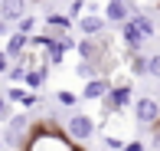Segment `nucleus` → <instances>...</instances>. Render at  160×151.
Segmentation results:
<instances>
[{"instance_id":"6","label":"nucleus","mask_w":160,"mask_h":151,"mask_svg":"<svg viewBox=\"0 0 160 151\" xmlns=\"http://www.w3.org/2000/svg\"><path fill=\"white\" fill-rule=\"evenodd\" d=\"M108 92H111V82H108L105 76H92V79H85V85H82V99L85 102H101Z\"/></svg>"},{"instance_id":"8","label":"nucleus","mask_w":160,"mask_h":151,"mask_svg":"<svg viewBox=\"0 0 160 151\" xmlns=\"http://www.w3.org/2000/svg\"><path fill=\"white\" fill-rule=\"evenodd\" d=\"M26 0H0V17H7L10 23H20L26 17Z\"/></svg>"},{"instance_id":"15","label":"nucleus","mask_w":160,"mask_h":151,"mask_svg":"<svg viewBox=\"0 0 160 151\" xmlns=\"http://www.w3.org/2000/svg\"><path fill=\"white\" fill-rule=\"evenodd\" d=\"M56 102H59V105H65V109H72V105L78 102V95H75V92H65V89H59V92H56Z\"/></svg>"},{"instance_id":"3","label":"nucleus","mask_w":160,"mask_h":151,"mask_svg":"<svg viewBox=\"0 0 160 151\" xmlns=\"http://www.w3.org/2000/svg\"><path fill=\"white\" fill-rule=\"evenodd\" d=\"M101 102L111 112H121V109H131V105H134V92H131L128 82H118V85H111V92H108Z\"/></svg>"},{"instance_id":"20","label":"nucleus","mask_w":160,"mask_h":151,"mask_svg":"<svg viewBox=\"0 0 160 151\" xmlns=\"http://www.w3.org/2000/svg\"><path fill=\"white\" fill-rule=\"evenodd\" d=\"M33 26H36L33 17H23V20H20V30H23V33H33Z\"/></svg>"},{"instance_id":"18","label":"nucleus","mask_w":160,"mask_h":151,"mask_svg":"<svg viewBox=\"0 0 160 151\" xmlns=\"http://www.w3.org/2000/svg\"><path fill=\"white\" fill-rule=\"evenodd\" d=\"M147 73L154 76V79H160V53H154V56L147 59Z\"/></svg>"},{"instance_id":"24","label":"nucleus","mask_w":160,"mask_h":151,"mask_svg":"<svg viewBox=\"0 0 160 151\" xmlns=\"http://www.w3.org/2000/svg\"><path fill=\"white\" fill-rule=\"evenodd\" d=\"M150 148H160V128H157L154 135H150Z\"/></svg>"},{"instance_id":"23","label":"nucleus","mask_w":160,"mask_h":151,"mask_svg":"<svg viewBox=\"0 0 160 151\" xmlns=\"http://www.w3.org/2000/svg\"><path fill=\"white\" fill-rule=\"evenodd\" d=\"M10 115V99H0V118H7Z\"/></svg>"},{"instance_id":"7","label":"nucleus","mask_w":160,"mask_h":151,"mask_svg":"<svg viewBox=\"0 0 160 151\" xmlns=\"http://www.w3.org/2000/svg\"><path fill=\"white\" fill-rule=\"evenodd\" d=\"M144 33H141V26L134 23V20H124V23H121V43H124L128 49H141L144 46Z\"/></svg>"},{"instance_id":"2","label":"nucleus","mask_w":160,"mask_h":151,"mask_svg":"<svg viewBox=\"0 0 160 151\" xmlns=\"http://www.w3.org/2000/svg\"><path fill=\"white\" fill-rule=\"evenodd\" d=\"M65 132H69L72 141H92L95 138V118L85 112H72L65 118Z\"/></svg>"},{"instance_id":"16","label":"nucleus","mask_w":160,"mask_h":151,"mask_svg":"<svg viewBox=\"0 0 160 151\" xmlns=\"http://www.w3.org/2000/svg\"><path fill=\"white\" fill-rule=\"evenodd\" d=\"M42 79H46V69H36V73H26V85L30 89H39Z\"/></svg>"},{"instance_id":"9","label":"nucleus","mask_w":160,"mask_h":151,"mask_svg":"<svg viewBox=\"0 0 160 151\" xmlns=\"http://www.w3.org/2000/svg\"><path fill=\"white\" fill-rule=\"evenodd\" d=\"M147 59H150V56H144L141 49H131V56H128V73L134 76V79L150 76V73H147Z\"/></svg>"},{"instance_id":"17","label":"nucleus","mask_w":160,"mask_h":151,"mask_svg":"<svg viewBox=\"0 0 160 151\" xmlns=\"http://www.w3.org/2000/svg\"><path fill=\"white\" fill-rule=\"evenodd\" d=\"M26 121H30V118H26V115H13V118H10V132L23 135V132H26Z\"/></svg>"},{"instance_id":"22","label":"nucleus","mask_w":160,"mask_h":151,"mask_svg":"<svg viewBox=\"0 0 160 151\" xmlns=\"http://www.w3.org/2000/svg\"><path fill=\"white\" fill-rule=\"evenodd\" d=\"M10 79L17 82V79H26V69L23 66H17V69H10Z\"/></svg>"},{"instance_id":"1","label":"nucleus","mask_w":160,"mask_h":151,"mask_svg":"<svg viewBox=\"0 0 160 151\" xmlns=\"http://www.w3.org/2000/svg\"><path fill=\"white\" fill-rule=\"evenodd\" d=\"M131 112H134V121L141 128H157L160 125V99H154V95H137Z\"/></svg>"},{"instance_id":"13","label":"nucleus","mask_w":160,"mask_h":151,"mask_svg":"<svg viewBox=\"0 0 160 151\" xmlns=\"http://www.w3.org/2000/svg\"><path fill=\"white\" fill-rule=\"evenodd\" d=\"M101 145H105V148H111V151H124L128 138H121V135H108V132H105V138H101Z\"/></svg>"},{"instance_id":"11","label":"nucleus","mask_w":160,"mask_h":151,"mask_svg":"<svg viewBox=\"0 0 160 151\" xmlns=\"http://www.w3.org/2000/svg\"><path fill=\"white\" fill-rule=\"evenodd\" d=\"M26 43H30V40H26V33H23V30H17V33H10V40H7L3 53H7V56H20V53L26 49Z\"/></svg>"},{"instance_id":"19","label":"nucleus","mask_w":160,"mask_h":151,"mask_svg":"<svg viewBox=\"0 0 160 151\" xmlns=\"http://www.w3.org/2000/svg\"><path fill=\"white\" fill-rule=\"evenodd\" d=\"M82 10H85V0H72V7H69V17H82Z\"/></svg>"},{"instance_id":"4","label":"nucleus","mask_w":160,"mask_h":151,"mask_svg":"<svg viewBox=\"0 0 160 151\" xmlns=\"http://www.w3.org/2000/svg\"><path fill=\"white\" fill-rule=\"evenodd\" d=\"M75 26H78L82 36H101L105 26H108V20H105V13H82V17L75 20Z\"/></svg>"},{"instance_id":"5","label":"nucleus","mask_w":160,"mask_h":151,"mask_svg":"<svg viewBox=\"0 0 160 151\" xmlns=\"http://www.w3.org/2000/svg\"><path fill=\"white\" fill-rule=\"evenodd\" d=\"M101 13H105L108 23H118V26H121L124 20H131V13H134V3H131V0H108Z\"/></svg>"},{"instance_id":"14","label":"nucleus","mask_w":160,"mask_h":151,"mask_svg":"<svg viewBox=\"0 0 160 151\" xmlns=\"http://www.w3.org/2000/svg\"><path fill=\"white\" fill-rule=\"evenodd\" d=\"M75 76H78V79H92V76H98V73H95V62H92V59H82V62L75 66Z\"/></svg>"},{"instance_id":"12","label":"nucleus","mask_w":160,"mask_h":151,"mask_svg":"<svg viewBox=\"0 0 160 151\" xmlns=\"http://www.w3.org/2000/svg\"><path fill=\"white\" fill-rule=\"evenodd\" d=\"M131 20H134V23L141 26V33H144V36H147V40H150V36H154V33H157V23H154V20L147 17V13H137V10H134V13H131Z\"/></svg>"},{"instance_id":"10","label":"nucleus","mask_w":160,"mask_h":151,"mask_svg":"<svg viewBox=\"0 0 160 151\" xmlns=\"http://www.w3.org/2000/svg\"><path fill=\"white\" fill-rule=\"evenodd\" d=\"M78 56H82V59H92V62H98V56H101L98 36H82V43H78Z\"/></svg>"},{"instance_id":"21","label":"nucleus","mask_w":160,"mask_h":151,"mask_svg":"<svg viewBox=\"0 0 160 151\" xmlns=\"http://www.w3.org/2000/svg\"><path fill=\"white\" fill-rule=\"evenodd\" d=\"M144 148H147V145H144V141H128V145H124V151H144Z\"/></svg>"},{"instance_id":"25","label":"nucleus","mask_w":160,"mask_h":151,"mask_svg":"<svg viewBox=\"0 0 160 151\" xmlns=\"http://www.w3.org/2000/svg\"><path fill=\"white\" fill-rule=\"evenodd\" d=\"M0 148H3V135H0Z\"/></svg>"}]
</instances>
